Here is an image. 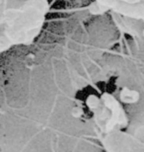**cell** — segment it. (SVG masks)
<instances>
[{"mask_svg": "<svg viewBox=\"0 0 144 152\" xmlns=\"http://www.w3.org/2000/svg\"><path fill=\"white\" fill-rule=\"evenodd\" d=\"M88 11L95 16L110 13L121 24L127 21L124 32L135 29V37L144 38V0H92Z\"/></svg>", "mask_w": 144, "mask_h": 152, "instance_id": "obj_1", "label": "cell"}, {"mask_svg": "<svg viewBox=\"0 0 144 152\" xmlns=\"http://www.w3.org/2000/svg\"><path fill=\"white\" fill-rule=\"evenodd\" d=\"M26 0H0V28Z\"/></svg>", "mask_w": 144, "mask_h": 152, "instance_id": "obj_2", "label": "cell"}]
</instances>
